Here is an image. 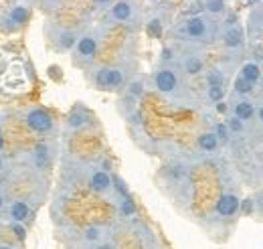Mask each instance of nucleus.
<instances>
[{
    "label": "nucleus",
    "mask_w": 263,
    "mask_h": 249,
    "mask_svg": "<svg viewBox=\"0 0 263 249\" xmlns=\"http://www.w3.org/2000/svg\"><path fill=\"white\" fill-rule=\"evenodd\" d=\"M93 85L99 90H120L126 85V71L120 67H99L93 71Z\"/></svg>",
    "instance_id": "nucleus-1"
},
{
    "label": "nucleus",
    "mask_w": 263,
    "mask_h": 249,
    "mask_svg": "<svg viewBox=\"0 0 263 249\" xmlns=\"http://www.w3.org/2000/svg\"><path fill=\"white\" fill-rule=\"evenodd\" d=\"M180 34L189 41H211L213 37V29L209 25V21L200 19V16H195V19H189L182 29H180Z\"/></svg>",
    "instance_id": "nucleus-2"
},
{
    "label": "nucleus",
    "mask_w": 263,
    "mask_h": 249,
    "mask_svg": "<svg viewBox=\"0 0 263 249\" xmlns=\"http://www.w3.org/2000/svg\"><path fill=\"white\" fill-rule=\"evenodd\" d=\"M25 122L36 134H49L53 130V118L43 108H29L25 112Z\"/></svg>",
    "instance_id": "nucleus-3"
},
{
    "label": "nucleus",
    "mask_w": 263,
    "mask_h": 249,
    "mask_svg": "<svg viewBox=\"0 0 263 249\" xmlns=\"http://www.w3.org/2000/svg\"><path fill=\"white\" fill-rule=\"evenodd\" d=\"M154 85L160 94L164 95H174L180 87V81H178V75L176 71H172L170 67H162L154 73Z\"/></svg>",
    "instance_id": "nucleus-4"
},
{
    "label": "nucleus",
    "mask_w": 263,
    "mask_h": 249,
    "mask_svg": "<svg viewBox=\"0 0 263 249\" xmlns=\"http://www.w3.org/2000/svg\"><path fill=\"white\" fill-rule=\"evenodd\" d=\"M98 53V39L93 34H83L75 45V63L85 65L96 59Z\"/></svg>",
    "instance_id": "nucleus-5"
},
{
    "label": "nucleus",
    "mask_w": 263,
    "mask_h": 249,
    "mask_svg": "<svg viewBox=\"0 0 263 249\" xmlns=\"http://www.w3.org/2000/svg\"><path fill=\"white\" fill-rule=\"evenodd\" d=\"M33 217V205L27 199H16L8 203L6 207V219L8 223H27Z\"/></svg>",
    "instance_id": "nucleus-6"
},
{
    "label": "nucleus",
    "mask_w": 263,
    "mask_h": 249,
    "mask_svg": "<svg viewBox=\"0 0 263 249\" xmlns=\"http://www.w3.org/2000/svg\"><path fill=\"white\" fill-rule=\"evenodd\" d=\"M239 211V199L235 194H221L217 205H215V213L221 219H231L233 215H237Z\"/></svg>",
    "instance_id": "nucleus-7"
},
{
    "label": "nucleus",
    "mask_w": 263,
    "mask_h": 249,
    "mask_svg": "<svg viewBox=\"0 0 263 249\" xmlns=\"http://www.w3.org/2000/svg\"><path fill=\"white\" fill-rule=\"evenodd\" d=\"M89 187L96 192H109L111 187H114V179L109 176L107 170H93L91 176H89Z\"/></svg>",
    "instance_id": "nucleus-8"
},
{
    "label": "nucleus",
    "mask_w": 263,
    "mask_h": 249,
    "mask_svg": "<svg viewBox=\"0 0 263 249\" xmlns=\"http://www.w3.org/2000/svg\"><path fill=\"white\" fill-rule=\"evenodd\" d=\"M107 239V231L105 227L101 225H87L83 231H81V243L83 245H96V243H101Z\"/></svg>",
    "instance_id": "nucleus-9"
},
{
    "label": "nucleus",
    "mask_w": 263,
    "mask_h": 249,
    "mask_svg": "<svg viewBox=\"0 0 263 249\" xmlns=\"http://www.w3.org/2000/svg\"><path fill=\"white\" fill-rule=\"evenodd\" d=\"M77 34L73 31H57L55 34V47L59 51H71L75 45H77Z\"/></svg>",
    "instance_id": "nucleus-10"
},
{
    "label": "nucleus",
    "mask_w": 263,
    "mask_h": 249,
    "mask_svg": "<svg viewBox=\"0 0 263 249\" xmlns=\"http://www.w3.org/2000/svg\"><path fill=\"white\" fill-rule=\"evenodd\" d=\"M33 164L34 168H49L51 164V152H49V146L47 144H39L33 150Z\"/></svg>",
    "instance_id": "nucleus-11"
},
{
    "label": "nucleus",
    "mask_w": 263,
    "mask_h": 249,
    "mask_svg": "<svg viewBox=\"0 0 263 249\" xmlns=\"http://www.w3.org/2000/svg\"><path fill=\"white\" fill-rule=\"evenodd\" d=\"M29 21V8L27 6H12L8 10V23H12V29L25 25Z\"/></svg>",
    "instance_id": "nucleus-12"
},
{
    "label": "nucleus",
    "mask_w": 263,
    "mask_h": 249,
    "mask_svg": "<svg viewBox=\"0 0 263 249\" xmlns=\"http://www.w3.org/2000/svg\"><path fill=\"white\" fill-rule=\"evenodd\" d=\"M132 16V6L128 2H118L114 8H111V19L114 21H118V23H126V21H130Z\"/></svg>",
    "instance_id": "nucleus-13"
},
{
    "label": "nucleus",
    "mask_w": 263,
    "mask_h": 249,
    "mask_svg": "<svg viewBox=\"0 0 263 249\" xmlns=\"http://www.w3.org/2000/svg\"><path fill=\"white\" fill-rule=\"evenodd\" d=\"M241 77L247 79V81H251V83H255V81L261 77L259 65H257V63H245L243 69H241Z\"/></svg>",
    "instance_id": "nucleus-14"
},
{
    "label": "nucleus",
    "mask_w": 263,
    "mask_h": 249,
    "mask_svg": "<svg viewBox=\"0 0 263 249\" xmlns=\"http://www.w3.org/2000/svg\"><path fill=\"white\" fill-rule=\"evenodd\" d=\"M198 146L204 152H215L217 146H219V138L215 134H200L198 136Z\"/></svg>",
    "instance_id": "nucleus-15"
},
{
    "label": "nucleus",
    "mask_w": 263,
    "mask_h": 249,
    "mask_svg": "<svg viewBox=\"0 0 263 249\" xmlns=\"http://www.w3.org/2000/svg\"><path fill=\"white\" fill-rule=\"evenodd\" d=\"M235 118H239V120L253 118V103L251 101H239V103H235Z\"/></svg>",
    "instance_id": "nucleus-16"
},
{
    "label": "nucleus",
    "mask_w": 263,
    "mask_h": 249,
    "mask_svg": "<svg viewBox=\"0 0 263 249\" xmlns=\"http://www.w3.org/2000/svg\"><path fill=\"white\" fill-rule=\"evenodd\" d=\"M182 69L189 73V75H198L202 71V61L195 57V55H189L184 61H182Z\"/></svg>",
    "instance_id": "nucleus-17"
},
{
    "label": "nucleus",
    "mask_w": 263,
    "mask_h": 249,
    "mask_svg": "<svg viewBox=\"0 0 263 249\" xmlns=\"http://www.w3.org/2000/svg\"><path fill=\"white\" fill-rule=\"evenodd\" d=\"M225 45H229V47H241L243 45V32H241V29L233 27V29H229V31L225 32Z\"/></svg>",
    "instance_id": "nucleus-18"
},
{
    "label": "nucleus",
    "mask_w": 263,
    "mask_h": 249,
    "mask_svg": "<svg viewBox=\"0 0 263 249\" xmlns=\"http://www.w3.org/2000/svg\"><path fill=\"white\" fill-rule=\"evenodd\" d=\"M120 215L122 217H134L136 215V205L130 199V194H122V201H120Z\"/></svg>",
    "instance_id": "nucleus-19"
},
{
    "label": "nucleus",
    "mask_w": 263,
    "mask_h": 249,
    "mask_svg": "<svg viewBox=\"0 0 263 249\" xmlns=\"http://www.w3.org/2000/svg\"><path fill=\"white\" fill-rule=\"evenodd\" d=\"M87 122H89L87 114L77 110V112H73V114L69 116V122H67V124H69V128H75V130H77V128H83V126L87 124Z\"/></svg>",
    "instance_id": "nucleus-20"
},
{
    "label": "nucleus",
    "mask_w": 263,
    "mask_h": 249,
    "mask_svg": "<svg viewBox=\"0 0 263 249\" xmlns=\"http://www.w3.org/2000/svg\"><path fill=\"white\" fill-rule=\"evenodd\" d=\"M206 83H209V87L223 85V83H225V77H223V73H221V71H211V73L206 75Z\"/></svg>",
    "instance_id": "nucleus-21"
},
{
    "label": "nucleus",
    "mask_w": 263,
    "mask_h": 249,
    "mask_svg": "<svg viewBox=\"0 0 263 249\" xmlns=\"http://www.w3.org/2000/svg\"><path fill=\"white\" fill-rule=\"evenodd\" d=\"M206 95H209V99L211 101H221L223 99V95H225V87L223 85H215V87H209V92H206Z\"/></svg>",
    "instance_id": "nucleus-22"
},
{
    "label": "nucleus",
    "mask_w": 263,
    "mask_h": 249,
    "mask_svg": "<svg viewBox=\"0 0 263 249\" xmlns=\"http://www.w3.org/2000/svg\"><path fill=\"white\" fill-rule=\"evenodd\" d=\"M251 87H253V83L247 81V79H243V77H239V79L235 81V92H237V94H249Z\"/></svg>",
    "instance_id": "nucleus-23"
},
{
    "label": "nucleus",
    "mask_w": 263,
    "mask_h": 249,
    "mask_svg": "<svg viewBox=\"0 0 263 249\" xmlns=\"http://www.w3.org/2000/svg\"><path fill=\"white\" fill-rule=\"evenodd\" d=\"M10 229L14 231V235H16L18 241H25L27 239V229H25L23 223H10Z\"/></svg>",
    "instance_id": "nucleus-24"
},
{
    "label": "nucleus",
    "mask_w": 263,
    "mask_h": 249,
    "mask_svg": "<svg viewBox=\"0 0 263 249\" xmlns=\"http://www.w3.org/2000/svg\"><path fill=\"white\" fill-rule=\"evenodd\" d=\"M128 94L134 95V97H140V95L144 94V85H142V81H132L130 87H128Z\"/></svg>",
    "instance_id": "nucleus-25"
},
{
    "label": "nucleus",
    "mask_w": 263,
    "mask_h": 249,
    "mask_svg": "<svg viewBox=\"0 0 263 249\" xmlns=\"http://www.w3.org/2000/svg\"><path fill=\"white\" fill-rule=\"evenodd\" d=\"M227 134H229V128H227L225 124H217V126H215V136H217V138H221V142H225V140L229 138Z\"/></svg>",
    "instance_id": "nucleus-26"
},
{
    "label": "nucleus",
    "mask_w": 263,
    "mask_h": 249,
    "mask_svg": "<svg viewBox=\"0 0 263 249\" xmlns=\"http://www.w3.org/2000/svg\"><path fill=\"white\" fill-rule=\"evenodd\" d=\"M223 0H206V10L209 12H221L223 10Z\"/></svg>",
    "instance_id": "nucleus-27"
},
{
    "label": "nucleus",
    "mask_w": 263,
    "mask_h": 249,
    "mask_svg": "<svg viewBox=\"0 0 263 249\" xmlns=\"http://www.w3.org/2000/svg\"><path fill=\"white\" fill-rule=\"evenodd\" d=\"M87 249H118V247H116V243H114L111 239H105V241H101V243H96V245H89Z\"/></svg>",
    "instance_id": "nucleus-28"
},
{
    "label": "nucleus",
    "mask_w": 263,
    "mask_h": 249,
    "mask_svg": "<svg viewBox=\"0 0 263 249\" xmlns=\"http://www.w3.org/2000/svg\"><path fill=\"white\" fill-rule=\"evenodd\" d=\"M229 128L233 130V132H241V130H243V120H239V118H231Z\"/></svg>",
    "instance_id": "nucleus-29"
},
{
    "label": "nucleus",
    "mask_w": 263,
    "mask_h": 249,
    "mask_svg": "<svg viewBox=\"0 0 263 249\" xmlns=\"http://www.w3.org/2000/svg\"><path fill=\"white\" fill-rule=\"evenodd\" d=\"M8 207V194H6V188L0 187V211Z\"/></svg>",
    "instance_id": "nucleus-30"
},
{
    "label": "nucleus",
    "mask_w": 263,
    "mask_h": 249,
    "mask_svg": "<svg viewBox=\"0 0 263 249\" xmlns=\"http://www.w3.org/2000/svg\"><path fill=\"white\" fill-rule=\"evenodd\" d=\"M150 32H152V34H160V23H158V21H152Z\"/></svg>",
    "instance_id": "nucleus-31"
},
{
    "label": "nucleus",
    "mask_w": 263,
    "mask_h": 249,
    "mask_svg": "<svg viewBox=\"0 0 263 249\" xmlns=\"http://www.w3.org/2000/svg\"><path fill=\"white\" fill-rule=\"evenodd\" d=\"M6 168H8V162L4 160V156L0 154V176H2L4 172H6Z\"/></svg>",
    "instance_id": "nucleus-32"
},
{
    "label": "nucleus",
    "mask_w": 263,
    "mask_h": 249,
    "mask_svg": "<svg viewBox=\"0 0 263 249\" xmlns=\"http://www.w3.org/2000/svg\"><path fill=\"white\" fill-rule=\"evenodd\" d=\"M0 249H21L18 245H10V243H4V241H0Z\"/></svg>",
    "instance_id": "nucleus-33"
},
{
    "label": "nucleus",
    "mask_w": 263,
    "mask_h": 249,
    "mask_svg": "<svg viewBox=\"0 0 263 249\" xmlns=\"http://www.w3.org/2000/svg\"><path fill=\"white\" fill-rule=\"evenodd\" d=\"M257 118H259V122L263 124V105L259 108V110H257Z\"/></svg>",
    "instance_id": "nucleus-34"
},
{
    "label": "nucleus",
    "mask_w": 263,
    "mask_h": 249,
    "mask_svg": "<svg viewBox=\"0 0 263 249\" xmlns=\"http://www.w3.org/2000/svg\"><path fill=\"white\" fill-rule=\"evenodd\" d=\"M217 110H219V112H225V103H221V101H219V105H217Z\"/></svg>",
    "instance_id": "nucleus-35"
},
{
    "label": "nucleus",
    "mask_w": 263,
    "mask_h": 249,
    "mask_svg": "<svg viewBox=\"0 0 263 249\" xmlns=\"http://www.w3.org/2000/svg\"><path fill=\"white\" fill-rule=\"evenodd\" d=\"M2 148H4V138H2V134H0V152H2Z\"/></svg>",
    "instance_id": "nucleus-36"
},
{
    "label": "nucleus",
    "mask_w": 263,
    "mask_h": 249,
    "mask_svg": "<svg viewBox=\"0 0 263 249\" xmlns=\"http://www.w3.org/2000/svg\"><path fill=\"white\" fill-rule=\"evenodd\" d=\"M96 2H98V4H107L109 0H96Z\"/></svg>",
    "instance_id": "nucleus-37"
},
{
    "label": "nucleus",
    "mask_w": 263,
    "mask_h": 249,
    "mask_svg": "<svg viewBox=\"0 0 263 249\" xmlns=\"http://www.w3.org/2000/svg\"><path fill=\"white\" fill-rule=\"evenodd\" d=\"M249 2H251V4H253V2H257V0H249Z\"/></svg>",
    "instance_id": "nucleus-38"
}]
</instances>
